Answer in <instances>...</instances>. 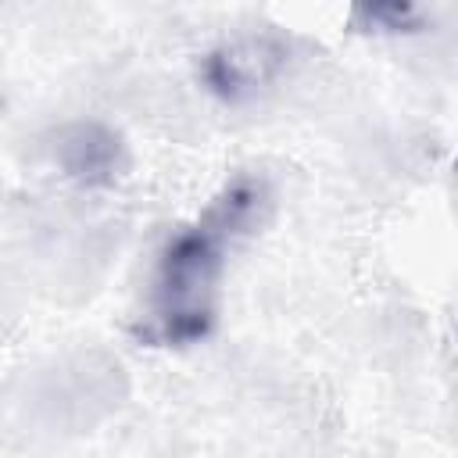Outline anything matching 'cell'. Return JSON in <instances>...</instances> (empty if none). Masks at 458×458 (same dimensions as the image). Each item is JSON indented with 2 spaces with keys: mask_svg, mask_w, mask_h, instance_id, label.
<instances>
[{
  "mask_svg": "<svg viewBox=\"0 0 458 458\" xmlns=\"http://www.w3.org/2000/svg\"><path fill=\"white\" fill-rule=\"evenodd\" d=\"M265 193L254 179L225 186L197 222L179 229L161 258L150 283L147 336L157 344H190L211 329L215 297L233 243L254 225Z\"/></svg>",
  "mask_w": 458,
  "mask_h": 458,
  "instance_id": "1",
  "label": "cell"
},
{
  "mask_svg": "<svg viewBox=\"0 0 458 458\" xmlns=\"http://www.w3.org/2000/svg\"><path fill=\"white\" fill-rule=\"evenodd\" d=\"M54 161L57 168L86 186H107L122 175L125 168V147L118 140V132H111L100 122H75L64 125L54 136Z\"/></svg>",
  "mask_w": 458,
  "mask_h": 458,
  "instance_id": "2",
  "label": "cell"
},
{
  "mask_svg": "<svg viewBox=\"0 0 458 458\" xmlns=\"http://www.w3.org/2000/svg\"><path fill=\"white\" fill-rule=\"evenodd\" d=\"M283 64H286L283 43H276L272 36H247V39L222 47L208 61V82L222 97L240 100V97L258 93L265 82H272Z\"/></svg>",
  "mask_w": 458,
  "mask_h": 458,
  "instance_id": "3",
  "label": "cell"
},
{
  "mask_svg": "<svg viewBox=\"0 0 458 458\" xmlns=\"http://www.w3.org/2000/svg\"><path fill=\"white\" fill-rule=\"evenodd\" d=\"M347 4L358 7L365 18L383 21V25H401V21H408V14H411V7H415V0H347Z\"/></svg>",
  "mask_w": 458,
  "mask_h": 458,
  "instance_id": "4",
  "label": "cell"
}]
</instances>
